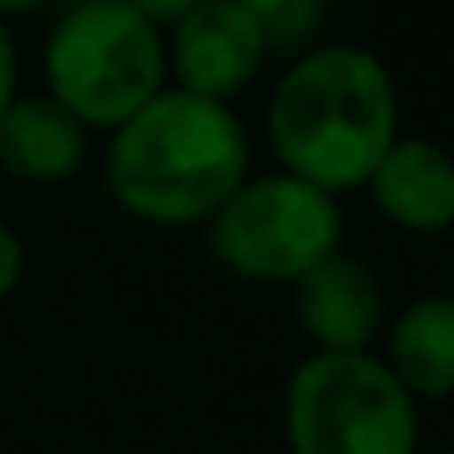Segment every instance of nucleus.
Returning <instances> with one entry per match:
<instances>
[{
	"mask_svg": "<svg viewBox=\"0 0 454 454\" xmlns=\"http://www.w3.org/2000/svg\"><path fill=\"white\" fill-rule=\"evenodd\" d=\"M264 137L278 171L342 200L366 186L386 147L401 137V89L381 54L323 40L274 79Z\"/></svg>",
	"mask_w": 454,
	"mask_h": 454,
	"instance_id": "1",
	"label": "nucleus"
},
{
	"mask_svg": "<svg viewBox=\"0 0 454 454\" xmlns=\"http://www.w3.org/2000/svg\"><path fill=\"white\" fill-rule=\"evenodd\" d=\"M249 176V132L230 103L161 89L103 147V186L122 215L157 230L206 225Z\"/></svg>",
	"mask_w": 454,
	"mask_h": 454,
	"instance_id": "2",
	"label": "nucleus"
},
{
	"mask_svg": "<svg viewBox=\"0 0 454 454\" xmlns=\"http://www.w3.org/2000/svg\"><path fill=\"white\" fill-rule=\"evenodd\" d=\"M44 93L89 132H113L167 89V35L128 0H74L44 40Z\"/></svg>",
	"mask_w": 454,
	"mask_h": 454,
	"instance_id": "3",
	"label": "nucleus"
},
{
	"mask_svg": "<svg viewBox=\"0 0 454 454\" xmlns=\"http://www.w3.org/2000/svg\"><path fill=\"white\" fill-rule=\"evenodd\" d=\"M288 454H415L420 405L376 352H308L284 386Z\"/></svg>",
	"mask_w": 454,
	"mask_h": 454,
	"instance_id": "4",
	"label": "nucleus"
},
{
	"mask_svg": "<svg viewBox=\"0 0 454 454\" xmlns=\"http://www.w3.org/2000/svg\"><path fill=\"white\" fill-rule=\"evenodd\" d=\"M206 245L225 274L259 288H294L342 249V200L288 171H249L245 186L206 220Z\"/></svg>",
	"mask_w": 454,
	"mask_h": 454,
	"instance_id": "5",
	"label": "nucleus"
},
{
	"mask_svg": "<svg viewBox=\"0 0 454 454\" xmlns=\"http://www.w3.org/2000/svg\"><path fill=\"white\" fill-rule=\"evenodd\" d=\"M264 64V40L235 0H206L167 30V83L196 98L235 103Z\"/></svg>",
	"mask_w": 454,
	"mask_h": 454,
	"instance_id": "6",
	"label": "nucleus"
},
{
	"mask_svg": "<svg viewBox=\"0 0 454 454\" xmlns=\"http://www.w3.org/2000/svg\"><path fill=\"white\" fill-rule=\"evenodd\" d=\"M294 317L313 352H372L386 327V288L366 259L337 249L294 284Z\"/></svg>",
	"mask_w": 454,
	"mask_h": 454,
	"instance_id": "7",
	"label": "nucleus"
},
{
	"mask_svg": "<svg viewBox=\"0 0 454 454\" xmlns=\"http://www.w3.org/2000/svg\"><path fill=\"white\" fill-rule=\"evenodd\" d=\"M362 191L372 196L376 215L405 235L454 230V152L434 137L401 132Z\"/></svg>",
	"mask_w": 454,
	"mask_h": 454,
	"instance_id": "8",
	"label": "nucleus"
},
{
	"mask_svg": "<svg viewBox=\"0 0 454 454\" xmlns=\"http://www.w3.org/2000/svg\"><path fill=\"white\" fill-rule=\"evenodd\" d=\"M89 161V128L50 93H15L0 113V171L25 186H64Z\"/></svg>",
	"mask_w": 454,
	"mask_h": 454,
	"instance_id": "9",
	"label": "nucleus"
},
{
	"mask_svg": "<svg viewBox=\"0 0 454 454\" xmlns=\"http://www.w3.org/2000/svg\"><path fill=\"white\" fill-rule=\"evenodd\" d=\"M376 356L415 405L454 401V298L420 294L405 308L386 313Z\"/></svg>",
	"mask_w": 454,
	"mask_h": 454,
	"instance_id": "10",
	"label": "nucleus"
},
{
	"mask_svg": "<svg viewBox=\"0 0 454 454\" xmlns=\"http://www.w3.org/2000/svg\"><path fill=\"white\" fill-rule=\"evenodd\" d=\"M239 11L254 20L269 59H298L313 44H323V25L333 15L327 0H235Z\"/></svg>",
	"mask_w": 454,
	"mask_h": 454,
	"instance_id": "11",
	"label": "nucleus"
},
{
	"mask_svg": "<svg viewBox=\"0 0 454 454\" xmlns=\"http://www.w3.org/2000/svg\"><path fill=\"white\" fill-rule=\"evenodd\" d=\"M20 278H25V239L20 230H11L0 220V303L20 288Z\"/></svg>",
	"mask_w": 454,
	"mask_h": 454,
	"instance_id": "12",
	"label": "nucleus"
},
{
	"mask_svg": "<svg viewBox=\"0 0 454 454\" xmlns=\"http://www.w3.org/2000/svg\"><path fill=\"white\" fill-rule=\"evenodd\" d=\"M15 93H20V50H15L11 25L0 20V113L11 108Z\"/></svg>",
	"mask_w": 454,
	"mask_h": 454,
	"instance_id": "13",
	"label": "nucleus"
},
{
	"mask_svg": "<svg viewBox=\"0 0 454 454\" xmlns=\"http://www.w3.org/2000/svg\"><path fill=\"white\" fill-rule=\"evenodd\" d=\"M128 5L142 15V20H152L161 35H167L171 25H176V20H186V15L196 11V5H206V0H128Z\"/></svg>",
	"mask_w": 454,
	"mask_h": 454,
	"instance_id": "14",
	"label": "nucleus"
},
{
	"mask_svg": "<svg viewBox=\"0 0 454 454\" xmlns=\"http://www.w3.org/2000/svg\"><path fill=\"white\" fill-rule=\"evenodd\" d=\"M44 0H0V20H11V15H30L40 11Z\"/></svg>",
	"mask_w": 454,
	"mask_h": 454,
	"instance_id": "15",
	"label": "nucleus"
},
{
	"mask_svg": "<svg viewBox=\"0 0 454 454\" xmlns=\"http://www.w3.org/2000/svg\"><path fill=\"white\" fill-rule=\"evenodd\" d=\"M327 5H333V11H337V5H356V0H327Z\"/></svg>",
	"mask_w": 454,
	"mask_h": 454,
	"instance_id": "16",
	"label": "nucleus"
},
{
	"mask_svg": "<svg viewBox=\"0 0 454 454\" xmlns=\"http://www.w3.org/2000/svg\"><path fill=\"white\" fill-rule=\"evenodd\" d=\"M415 454H454V450H415Z\"/></svg>",
	"mask_w": 454,
	"mask_h": 454,
	"instance_id": "17",
	"label": "nucleus"
},
{
	"mask_svg": "<svg viewBox=\"0 0 454 454\" xmlns=\"http://www.w3.org/2000/svg\"><path fill=\"white\" fill-rule=\"evenodd\" d=\"M69 5H74V0H69Z\"/></svg>",
	"mask_w": 454,
	"mask_h": 454,
	"instance_id": "18",
	"label": "nucleus"
}]
</instances>
